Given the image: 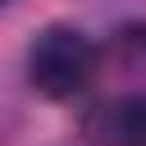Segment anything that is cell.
<instances>
[{"label": "cell", "instance_id": "6da1fadb", "mask_svg": "<svg viewBox=\"0 0 146 146\" xmlns=\"http://www.w3.org/2000/svg\"><path fill=\"white\" fill-rule=\"evenodd\" d=\"M100 50L73 23H46L27 46V82L46 100H68L96 78Z\"/></svg>", "mask_w": 146, "mask_h": 146}, {"label": "cell", "instance_id": "7a4b0ae2", "mask_svg": "<svg viewBox=\"0 0 146 146\" xmlns=\"http://www.w3.org/2000/svg\"><path fill=\"white\" fill-rule=\"evenodd\" d=\"M100 146H146V96H123L96 119Z\"/></svg>", "mask_w": 146, "mask_h": 146}]
</instances>
